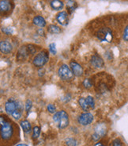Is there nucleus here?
Wrapping results in <instances>:
<instances>
[{
	"instance_id": "obj_29",
	"label": "nucleus",
	"mask_w": 128,
	"mask_h": 146,
	"mask_svg": "<svg viewBox=\"0 0 128 146\" xmlns=\"http://www.w3.org/2000/svg\"><path fill=\"white\" fill-rule=\"evenodd\" d=\"M48 110L50 113H55V107L54 105L52 104H49L48 106Z\"/></svg>"
},
{
	"instance_id": "obj_16",
	"label": "nucleus",
	"mask_w": 128,
	"mask_h": 146,
	"mask_svg": "<svg viewBox=\"0 0 128 146\" xmlns=\"http://www.w3.org/2000/svg\"><path fill=\"white\" fill-rule=\"evenodd\" d=\"M21 126H22L23 131L26 133H29L31 132V124L30 123V121H28L27 120L22 121H21Z\"/></svg>"
},
{
	"instance_id": "obj_10",
	"label": "nucleus",
	"mask_w": 128,
	"mask_h": 146,
	"mask_svg": "<svg viewBox=\"0 0 128 146\" xmlns=\"http://www.w3.org/2000/svg\"><path fill=\"white\" fill-rule=\"evenodd\" d=\"M56 19L59 22L60 25L62 26H66L68 24V22H69V19H68V15L67 13L65 12V11H61L60 13H59L57 15V17H56Z\"/></svg>"
},
{
	"instance_id": "obj_15",
	"label": "nucleus",
	"mask_w": 128,
	"mask_h": 146,
	"mask_svg": "<svg viewBox=\"0 0 128 146\" xmlns=\"http://www.w3.org/2000/svg\"><path fill=\"white\" fill-rule=\"evenodd\" d=\"M64 4L60 0H52L51 2V7L55 11H60L63 8Z\"/></svg>"
},
{
	"instance_id": "obj_32",
	"label": "nucleus",
	"mask_w": 128,
	"mask_h": 146,
	"mask_svg": "<svg viewBox=\"0 0 128 146\" xmlns=\"http://www.w3.org/2000/svg\"><path fill=\"white\" fill-rule=\"evenodd\" d=\"M67 1H68V2H69V1H72V0H67Z\"/></svg>"
},
{
	"instance_id": "obj_23",
	"label": "nucleus",
	"mask_w": 128,
	"mask_h": 146,
	"mask_svg": "<svg viewBox=\"0 0 128 146\" xmlns=\"http://www.w3.org/2000/svg\"><path fill=\"white\" fill-rule=\"evenodd\" d=\"M49 51L51 52L53 55H55L56 53V48H55V43H51L49 44Z\"/></svg>"
},
{
	"instance_id": "obj_18",
	"label": "nucleus",
	"mask_w": 128,
	"mask_h": 146,
	"mask_svg": "<svg viewBox=\"0 0 128 146\" xmlns=\"http://www.w3.org/2000/svg\"><path fill=\"white\" fill-rule=\"evenodd\" d=\"M48 32L51 33H61V29L59 26H55V25H51L48 26Z\"/></svg>"
},
{
	"instance_id": "obj_5",
	"label": "nucleus",
	"mask_w": 128,
	"mask_h": 146,
	"mask_svg": "<svg viewBox=\"0 0 128 146\" xmlns=\"http://www.w3.org/2000/svg\"><path fill=\"white\" fill-rule=\"evenodd\" d=\"M97 37L102 41L112 42L113 35L112 30L108 28H102L97 32Z\"/></svg>"
},
{
	"instance_id": "obj_17",
	"label": "nucleus",
	"mask_w": 128,
	"mask_h": 146,
	"mask_svg": "<svg viewBox=\"0 0 128 146\" xmlns=\"http://www.w3.org/2000/svg\"><path fill=\"white\" fill-rule=\"evenodd\" d=\"M78 102H79V105L82 108V109L85 110V111H88L89 110L91 109L89 106L88 105V103L86 102V99H85V98H81L79 100H78Z\"/></svg>"
},
{
	"instance_id": "obj_14",
	"label": "nucleus",
	"mask_w": 128,
	"mask_h": 146,
	"mask_svg": "<svg viewBox=\"0 0 128 146\" xmlns=\"http://www.w3.org/2000/svg\"><path fill=\"white\" fill-rule=\"evenodd\" d=\"M33 23L34 25L39 26V27H44L46 26V21L42 16H37L33 18Z\"/></svg>"
},
{
	"instance_id": "obj_4",
	"label": "nucleus",
	"mask_w": 128,
	"mask_h": 146,
	"mask_svg": "<svg viewBox=\"0 0 128 146\" xmlns=\"http://www.w3.org/2000/svg\"><path fill=\"white\" fill-rule=\"evenodd\" d=\"M59 76L62 80H70L73 78L74 73L70 67L63 64L59 68Z\"/></svg>"
},
{
	"instance_id": "obj_31",
	"label": "nucleus",
	"mask_w": 128,
	"mask_h": 146,
	"mask_svg": "<svg viewBox=\"0 0 128 146\" xmlns=\"http://www.w3.org/2000/svg\"><path fill=\"white\" fill-rule=\"evenodd\" d=\"M16 146H29V145H26V144H19V145H17Z\"/></svg>"
},
{
	"instance_id": "obj_24",
	"label": "nucleus",
	"mask_w": 128,
	"mask_h": 146,
	"mask_svg": "<svg viewBox=\"0 0 128 146\" xmlns=\"http://www.w3.org/2000/svg\"><path fill=\"white\" fill-rule=\"evenodd\" d=\"M31 107H32V101L30 100V99H28L27 101H26V110L27 113H29V111L31 109Z\"/></svg>"
},
{
	"instance_id": "obj_9",
	"label": "nucleus",
	"mask_w": 128,
	"mask_h": 146,
	"mask_svg": "<svg viewBox=\"0 0 128 146\" xmlns=\"http://www.w3.org/2000/svg\"><path fill=\"white\" fill-rule=\"evenodd\" d=\"M70 68L72 70V72H73L74 76H82V74H83V69L81 67L80 64H78L76 61H74V60L70 61Z\"/></svg>"
},
{
	"instance_id": "obj_22",
	"label": "nucleus",
	"mask_w": 128,
	"mask_h": 146,
	"mask_svg": "<svg viewBox=\"0 0 128 146\" xmlns=\"http://www.w3.org/2000/svg\"><path fill=\"white\" fill-rule=\"evenodd\" d=\"M66 144L67 146H76L77 142L73 138H67L66 140Z\"/></svg>"
},
{
	"instance_id": "obj_25",
	"label": "nucleus",
	"mask_w": 128,
	"mask_h": 146,
	"mask_svg": "<svg viewBox=\"0 0 128 146\" xmlns=\"http://www.w3.org/2000/svg\"><path fill=\"white\" fill-rule=\"evenodd\" d=\"M123 40L128 41V26H126L123 32Z\"/></svg>"
},
{
	"instance_id": "obj_12",
	"label": "nucleus",
	"mask_w": 128,
	"mask_h": 146,
	"mask_svg": "<svg viewBox=\"0 0 128 146\" xmlns=\"http://www.w3.org/2000/svg\"><path fill=\"white\" fill-rule=\"evenodd\" d=\"M91 64L94 68H102L104 66V61L100 56L97 55H94L91 59Z\"/></svg>"
},
{
	"instance_id": "obj_13",
	"label": "nucleus",
	"mask_w": 128,
	"mask_h": 146,
	"mask_svg": "<svg viewBox=\"0 0 128 146\" xmlns=\"http://www.w3.org/2000/svg\"><path fill=\"white\" fill-rule=\"evenodd\" d=\"M0 9H1V12H8L11 11V2L9 0H2L0 2Z\"/></svg>"
},
{
	"instance_id": "obj_19",
	"label": "nucleus",
	"mask_w": 128,
	"mask_h": 146,
	"mask_svg": "<svg viewBox=\"0 0 128 146\" xmlns=\"http://www.w3.org/2000/svg\"><path fill=\"white\" fill-rule=\"evenodd\" d=\"M40 134V128L39 126H35L33 128V139L36 140L39 137Z\"/></svg>"
},
{
	"instance_id": "obj_20",
	"label": "nucleus",
	"mask_w": 128,
	"mask_h": 146,
	"mask_svg": "<svg viewBox=\"0 0 128 146\" xmlns=\"http://www.w3.org/2000/svg\"><path fill=\"white\" fill-rule=\"evenodd\" d=\"M11 115L13 116V117H14L15 119L18 120V119H20V118L22 117V112H21V110H14L13 113H11Z\"/></svg>"
},
{
	"instance_id": "obj_11",
	"label": "nucleus",
	"mask_w": 128,
	"mask_h": 146,
	"mask_svg": "<svg viewBox=\"0 0 128 146\" xmlns=\"http://www.w3.org/2000/svg\"><path fill=\"white\" fill-rule=\"evenodd\" d=\"M0 49L3 53L7 54L12 51V45L7 40H2L0 42Z\"/></svg>"
},
{
	"instance_id": "obj_27",
	"label": "nucleus",
	"mask_w": 128,
	"mask_h": 146,
	"mask_svg": "<svg viewBox=\"0 0 128 146\" xmlns=\"http://www.w3.org/2000/svg\"><path fill=\"white\" fill-rule=\"evenodd\" d=\"M2 30H3V32L4 33H6L7 35H10V34H11L12 32H13L11 28H3Z\"/></svg>"
},
{
	"instance_id": "obj_26",
	"label": "nucleus",
	"mask_w": 128,
	"mask_h": 146,
	"mask_svg": "<svg viewBox=\"0 0 128 146\" xmlns=\"http://www.w3.org/2000/svg\"><path fill=\"white\" fill-rule=\"evenodd\" d=\"M83 85H84L85 88H91L92 86V83L91 81L89 80H85L84 82H83Z\"/></svg>"
},
{
	"instance_id": "obj_3",
	"label": "nucleus",
	"mask_w": 128,
	"mask_h": 146,
	"mask_svg": "<svg viewBox=\"0 0 128 146\" xmlns=\"http://www.w3.org/2000/svg\"><path fill=\"white\" fill-rule=\"evenodd\" d=\"M48 59H49V56H48V53L47 51L40 52L33 59V64L38 68L43 67L48 62Z\"/></svg>"
},
{
	"instance_id": "obj_28",
	"label": "nucleus",
	"mask_w": 128,
	"mask_h": 146,
	"mask_svg": "<svg viewBox=\"0 0 128 146\" xmlns=\"http://www.w3.org/2000/svg\"><path fill=\"white\" fill-rule=\"evenodd\" d=\"M112 146H123V145H122V142H121L119 139H116V140H114L113 142H112Z\"/></svg>"
},
{
	"instance_id": "obj_2",
	"label": "nucleus",
	"mask_w": 128,
	"mask_h": 146,
	"mask_svg": "<svg viewBox=\"0 0 128 146\" xmlns=\"http://www.w3.org/2000/svg\"><path fill=\"white\" fill-rule=\"evenodd\" d=\"M53 120L58 123V126H59V129L66 128L69 123L68 115L64 110H61V111L55 113L54 117H53Z\"/></svg>"
},
{
	"instance_id": "obj_1",
	"label": "nucleus",
	"mask_w": 128,
	"mask_h": 146,
	"mask_svg": "<svg viewBox=\"0 0 128 146\" xmlns=\"http://www.w3.org/2000/svg\"><path fill=\"white\" fill-rule=\"evenodd\" d=\"M0 134H1V141L2 142H9L15 136V133L18 130V126H16L14 123H13L10 119H8L7 116L2 115L0 117Z\"/></svg>"
},
{
	"instance_id": "obj_7",
	"label": "nucleus",
	"mask_w": 128,
	"mask_h": 146,
	"mask_svg": "<svg viewBox=\"0 0 128 146\" xmlns=\"http://www.w3.org/2000/svg\"><path fill=\"white\" fill-rule=\"evenodd\" d=\"M20 109V106L18 105V102L15 101L14 99H10L5 104V110L8 113H12L14 110Z\"/></svg>"
},
{
	"instance_id": "obj_21",
	"label": "nucleus",
	"mask_w": 128,
	"mask_h": 146,
	"mask_svg": "<svg viewBox=\"0 0 128 146\" xmlns=\"http://www.w3.org/2000/svg\"><path fill=\"white\" fill-rule=\"evenodd\" d=\"M86 102H87L88 105L89 106V107H90L91 109H93V108H94V106H95V102H94V99H93V98L92 96H88V97L86 98Z\"/></svg>"
},
{
	"instance_id": "obj_8",
	"label": "nucleus",
	"mask_w": 128,
	"mask_h": 146,
	"mask_svg": "<svg viewBox=\"0 0 128 146\" xmlns=\"http://www.w3.org/2000/svg\"><path fill=\"white\" fill-rule=\"evenodd\" d=\"M105 133H106V128L104 126V125H98L97 127L96 128L94 134L93 135V138L94 139L95 141H97L98 139L102 137L103 136H104Z\"/></svg>"
},
{
	"instance_id": "obj_30",
	"label": "nucleus",
	"mask_w": 128,
	"mask_h": 146,
	"mask_svg": "<svg viewBox=\"0 0 128 146\" xmlns=\"http://www.w3.org/2000/svg\"><path fill=\"white\" fill-rule=\"evenodd\" d=\"M94 146H105V145H104L102 143L99 142V143H96V145Z\"/></svg>"
},
{
	"instance_id": "obj_6",
	"label": "nucleus",
	"mask_w": 128,
	"mask_h": 146,
	"mask_svg": "<svg viewBox=\"0 0 128 146\" xmlns=\"http://www.w3.org/2000/svg\"><path fill=\"white\" fill-rule=\"evenodd\" d=\"M78 122L82 125H88L91 124L92 121H93V114L90 113H81L79 117H78Z\"/></svg>"
}]
</instances>
